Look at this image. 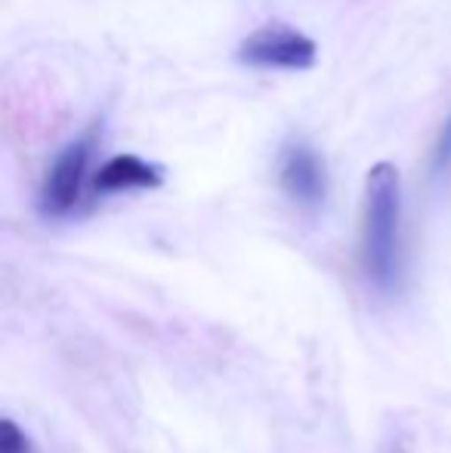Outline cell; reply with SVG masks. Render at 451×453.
<instances>
[{"label": "cell", "instance_id": "obj_1", "mask_svg": "<svg viewBox=\"0 0 451 453\" xmlns=\"http://www.w3.org/2000/svg\"><path fill=\"white\" fill-rule=\"evenodd\" d=\"M399 213L402 176L390 161H377L365 176V219H362V263L371 284L390 290L399 274Z\"/></svg>", "mask_w": 451, "mask_h": 453}, {"label": "cell", "instance_id": "obj_2", "mask_svg": "<svg viewBox=\"0 0 451 453\" xmlns=\"http://www.w3.org/2000/svg\"><path fill=\"white\" fill-rule=\"evenodd\" d=\"M241 65L251 68H284V72H307L315 65V47L313 37H307L303 31L291 28L284 22H269L260 25L257 31L245 37L235 50Z\"/></svg>", "mask_w": 451, "mask_h": 453}, {"label": "cell", "instance_id": "obj_3", "mask_svg": "<svg viewBox=\"0 0 451 453\" xmlns=\"http://www.w3.org/2000/svg\"><path fill=\"white\" fill-rule=\"evenodd\" d=\"M87 161H90V139L66 145L50 164L47 176L41 185V213L66 216L74 203L81 201V185L87 176Z\"/></svg>", "mask_w": 451, "mask_h": 453}, {"label": "cell", "instance_id": "obj_4", "mask_svg": "<svg viewBox=\"0 0 451 453\" xmlns=\"http://www.w3.org/2000/svg\"><path fill=\"white\" fill-rule=\"evenodd\" d=\"M278 182L288 191L291 201H297L300 207H319L325 201V164L315 155L309 145L294 142L282 151V161H278Z\"/></svg>", "mask_w": 451, "mask_h": 453}, {"label": "cell", "instance_id": "obj_5", "mask_svg": "<svg viewBox=\"0 0 451 453\" xmlns=\"http://www.w3.org/2000/svg\"><path fill=\"white\" fill-rule=\"evenodd\" d=\"M164 182V170L158 164L143 161L139 155H114L93 176V188L99 195H114V191L130 188H158Z\"/></svg>", "mask_w": 451, "mask_h": 453}, {"label": "cell", "instance_id": "obj_6", "mask_svg": "<svg viewBox=\"0 0 451 453\" xmlns=\"http://www.w3.org/2000/svg\"><path fill=\"white\" fill-rule=\"evenodd\" d=\"M0 453H31L28 438L12 419H0Z\"/></svg>", "mask_w": 451, "mask_h": 453}, {"label": "cell", "instance_id": "obj_7", "mask_svg": "<svg viewBox=\"0 0 451 453\" xmlns=\"http://www.w3.org/2000/svg\"><path fill=\"white\" fill-rule=\"evenodd\" d=\"M451 164V118L442 127L439 139H436V149H433V170H446Z\"/></svg>", "mask_w": 451, "mask_h": 453}]
</instances>
